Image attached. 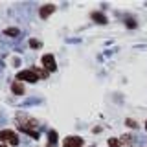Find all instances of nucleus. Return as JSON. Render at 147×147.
Listing matches in <instances>:
<instances>
[{"mask_svg":"<svg viewBox=\"0 0 147 147\" xmlns=\"http://www.w3.org/2000/svg\"><path fill=\"white\" fill-rule=\"evenodd\" d=\"M17 123H18V129L20 131H24L26 134H33V136H37L35 134V129H37V121L33 118H30L28 114H22V112H18L17 114Z\"/></svg>","mask_w":147,"mask_h":147,"instance_id":"obj_1","label":"nucleus"},{"mask_svg":"<svg viewBox=\"0 0 147 147\" xmlns=\"http://www.w3.org/2000/svg\"><path fill=\"white\" fill-rule=\"evenodd\" d=\"M17 77L20 81H30V83H35L37 79H39V74H37V70H20L17 74Z\"/></svg>","mask_w":147,"mask_h":147,"instance_id":"obj_2","label":"nucleus"},{"mask_svg":"<svg viewBox=\"0 0 147 147\" xmlns=\"http://www.w3.org/2000/svg\"><path fill=\"white\" fill-rule=\"evenodd\" d=\"M0 140L9 142V144H11L13 147L18 145V136H17V132H15V131H9V129H6V131L0 132Z\"/></svg>","mask_w":147,"mask_h":147,"instance_id":"obj_3","label":"nucleus"},{"mask_svg":"<svg viewBox=\"0 0 147 147\" xmlns=\"http://www.w3.org/2000/svg\"><path fill=\"white\" fill-rule=\"evenodd\" d=\"M42 66L46 72H55L57 70V63H55V57L52 53H46L42 57Z\"/></svg>","mask_w":147,"mask_h":147,"instance_id":"obj_4","label":"nucleus"},{"mask_svg":"<svg viewBox=\"0 0 147 147\" xmlns=\"http://www.w3.org/2000/svg\"><path fill=\"white\" fill-rule=\"evenodd\" d=\"M63 147H83V138H79V136H68V138H64Z\"/></svg>","mask_w":147,"mask_h":147,"instance_id":"obj_5","label":"nucleus"},{"mask_svg":"<svg viewBox=\"0 0 147 147\" xmlns=\"http://www.w3.org/2000/svg\"><path fill=\"white\" fill-rule=\"evenodd\" d=\"M53 11H55V6H53V4H46V6H42V7H40L39 15L42 17V18H48V17L52 15Z\"/></svg>","mask_w":147,"mask_h":147,"instance_id":"obj_6","label":"nucleus"},{"mask_svg":"<svg viewBox=\"0 0 147 147\" xmlns=\"http://www.w3.org/2000/svg\"><path fill=\"white\" fill-rule=\"evenodd\" d=\"M11 90H13V94H17V96H22L24 94V85H22V83H13L11 85Z\"/></svg>","mask_w":147,"mask_h":147,"instance_id":"obj_7","label":"nucleus"},{"mask_svg":"<svg viewBox=\"0 0 147 147\" xmlns=\"http://www.w3.org/2000/svg\"><path fill=\"white\" fill-rule=\"evenodd\" d=\"M92 20L98 22V24H105V22H107V17L101 15V13H92Z\"/></svg>","mask_w":147,"mask_h":147,"instance_id":"obj_8","label":"nucleus"},{"mask_svg":"<svg viewBox=\"0 0 147 147\" xmlns=\"http://www.w3.org/2000/svg\"><path fill=\"white\" fill-rule=\"evenodd\" d=\"M4 33H6L7 37H17L18 30H17V28H7V30H4Z\"/></svg>","mask_w":147,"mask_h":147,"instance_id":"obj_9","label":"nucleus"},{"mask_svg":"<svg viewBox=\"0 0 147 147\" xmlns=\"http://www.w3.org/2000/svg\"><path fill=\"white\" fill-rule=\"evenodd\" d=\"M109 145H110V147H121L123 144H121V140H116V138H110V140H109Z\"/></svg>","mask_w":147,"mask_h":147,"instance_id":"obj_10","label":"nucleus"},{"mask_svg":"<svg viewBox=\"0 0 147 147\" xmlns=\"http://www.w3.org/2000/svg\"><path fill=\"white\" fill-rule=\"evenodd\" d=\"M30 46H31V48H40V42H39V40H37V39H30Z\"/></svg>","mask_w":147,"mask_h":147,"instance_id":"obj_11","label":"nucleus"},{"mask_svg":"<svg viewBox=\"0 0 147 147\" xmlns=\"http://www.w3.org/2000/svg\"><path fill=\"white\" fill-rule=\"evenodd\" d=\"M55 144V131H50V145Z\"/></svg>","mask_w":147,"mask_h":147,"instance_id":"obj_12","label":"nucleus"},{"mask_svg":"<svg viewBox=\"0 0 147 147\" xmlns=\"http://www.w3.org/2000/svg\"><path fill=\"white\" fill-rule=\"evenodd\" d=\"M127 125L129 127H136V121H134V119H127Z\"/></svg>","mask_w":147,"mask_h":147,"instance_id":"obj_13","label":"nucleus"},{"mask_svg":"<svg viewBox=\"0 0 147 147\" xmlns=\"http://www.w3.org/2000/svg\"><path fill=\"white\" fill-rule=\"evenodd\" d=\"M0 147H7V145H0Z\"/></svg>","mask_w":147,"mask_h":147,"instance_id":"obj_14","label":"nucleus"},{"mask_svg":"<svg viewBox=\"0 0 147 147\" xmlns=\"http://www.w3.org/2000/svg\"><path fill=\"white\" fill-rule=\"evenodd\" d=\"M145 129H147V121H145Z\"/></svg>","mask_w":147,"mask_h":147,"instance_id":"obj_15","label":"nucleus"}]
</instances>
